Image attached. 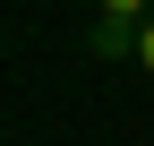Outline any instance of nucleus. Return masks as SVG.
Returning a JSON list of instances; mask_svg holds the SVG:
<instances>
[{
	"label": "nucleus",
	"instance_id": "1",
	"mask_svg": "<svg viewBox=\"0 0 154 146\" xmlns=\"http://www.w3.org/2000/svg\"><path fill=\"white\" fill-rule=\"evenodd\" d=\"M86 52H94V60H137V26H111V17H94V26H86Z\"/></svg>",
	"mask_w": 154,
	"mask_h": 146
},
{
	"label": "nucleus",
	"instance_id": "2",
	"mask_svg": "<svg viewBox=\"0 0 154 146\" xmlns=\"http://www.w3.org/2000/svg\"><path fill=\"white\" fill-rule=\"evenodd\" d=\"M94 17H111V26H146L154 0H94Z\"/></svg>",
	"mask_w": 154,
	"mask_h": 146
},
{
	"label": "nucleus",
	"instance_id": "3",
	"mask_svg": "<svg viewBox=\"0 0 154 146\" xmlns=\"http://www.w3.org/2000/svg\"><path fill=\"white\" fill-rule=\"evenodd\" d=\"M137 69H146V78H154V17H146V26H137Z\"/></svg>",
	"mask_w": 154,
	"mask_h": 146
}]
</instances>
